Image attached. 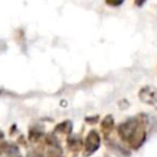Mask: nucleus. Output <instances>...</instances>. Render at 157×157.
Returning a JSON list of instances; mask_svg holds the SVG:
<instances>
[{
	"label": "nucleus",
	"mask_w": 157,
	"mask_h": 157,
	"mask_svg": "<svg viewBox=\"0 0 157 157\" xmlns=\"http://www.w3.org/2000/svg\"><path fill=\"white\" fill-rule=\"evenodd\" d=\"M118 136L131 150H139L146 141V120L142 115L131 117L128 120L120 123L117 128Z\"/></svg>",
	"instance_id": "1"
},
{
	"label": "nucleus",
	"mask_w": 157,
	"mask_h": 157,
	"mask_svg": "<svg viewBox=\"0 0 157 157\" xmlns=\"http://www.w3.org/2000/svg\"><path fill=\"white\" fill-rule=\"evenodd\" d=\"M101 146V135L97 130L88 131L83 141V157L92 156Z\"/></svg>",
	"instance_id": "2"
},
{
	"label": "nucleus",
	"mask_w": 157,
	"mask_h": 157,
	"mask_svg": "<svg viewBox=\"0 0 157 157\" xmlns=\"http://www.w3.org/2000/svg\"><path fill=\"white\" fill-rule=\"evenodd\" d=\"M139 97H140L141 102H144L145 104L152 105L153 108L157 109V93L152 87H150V86L142 87L139 91Z\"/></svg>",
	"instance_id": "3"
},
{
	"label": "nucleus",
	"mask_w": 157,
	"mask_h": 157,
	"mask_svg": "<svg viewBox=\"0 0 157 157\" xmlns=\"http://www.w3.org/2000/svg\"><path fill=\"white\" fill-rule=\"evenodd\" d=\"M113 129H114V119H113V117L112 115L104 117L103 120L101 121V131H102L103 136L105 139H108L109 135L112 134Z\"/></svg>",
	"instance_id": "4"
},
{
	"label": "nucleus",
	"mask_w": 157,
	"mask_h": 157,
	"mask_svg": "<svg viewBox=\"0 0 157 157\" xmlns=\"http://www.w3.org/2000/svg\"><path fill=\"white\" fill-rule=\"evenodd\" d=\"M83 147V142L82 140L76 136V135H71L69 139H67V148L72 152H78L81 148Z\"/></svg>",
	"instance_id": "5"
},
{
	"label": "nucleus",
	"mask_w": 157,
	"mask_h": 157,
	"mask_svg": "<svg viewBox=\"0 0 157 157\" xmlns=\"http://www.w3.org/2000/svg\"><path fill=\"white\" fill-rule=\"evenodd\" d=\"M72 132V123L70 120H65L59 123L55 129H54V134H65V135H70Z\"/></svg>",
	"instance_id": "6"
},
{
	"label": "nucleus",
	"mask_w": 157,
	"mask_h": 157,
	"mask_svg": "<svg viewBox=\"0 0 157 157\" xmlns=\"http://www.w3.org/2000/svg\"><path fill=\"white\" fill-rule=\"evenodd\" d=\"M47 157H64L63 150H61L59 142L53 144V145H49V150H48Z\"/></svg>",
	"instance_id": "7"
},
{
	"label": "nucleus",
	"mask_w": 157,
	"mask_h": 157,
	"mask_svg": "<svg viewBox=\"0 0 157 157\" xmlns=\"http://www.w3.org/2000/svg\"><path fill=\"white\" fill-rule=\"evenodd\" d=\"M42 135H43V132L39 131V130H31L28 136H29V140H31L32 142H36V141H38V140L42 137Z\"/></svg>",
	"instance_id": "8"
},
{
	"label": "nucleus",
	"mask_w": 157,
	"mask_h": 157,
	"mask_svg": "<svg viewBox=\"0 0 157 157\" xmlns=\"http://www.w3.org/2000/svg\"><path fill=\"white\" fill-rule=\"evenodd\" d=\"M123 2H124V0H105V4L109 6H113V7L120 6Z\"/></svg>",
	"instance_id": "9"
},
{
	"label": "nucleus",
	"mask_w": 157,
	"mask_h": 157,
	"mask_svg": "<svg viewBox=\"0 0 157 157\" xmlns=\"http://www.w3.org/2000/svg\"><path fill=\"white\" fill-rule=\"evenodd\" d=\"M86 121H88L90 124H94L98 121V117H90V118H86Z\"/></svg>",
	"instance_id": "10"
},
{
	"label": "nucleus",
	"mask_w": 157,
	"mask_h": 157,
	"mask_svg": "<svg viewBox=\"0 0 157 157\" xmlns=\"http://www.w3.org/2000/svg\"><path fill=\"white\" fill-rule=\"evenodd\" d=\"M27 157H43V155H40L39 152H29L28 155H27Z\"/></svg>",
	"instance_id": "11"
},
{
	"label": "nucleus",
	"mask_w": 157,
	"mask_h": 157,
	"mask_svg": "<svg viewBox=\"0 0 157 157\" xmlns=\"http://www.w3.org/2000/svg\"><path fill=\"white\" fill-rule=\"evenodd\" d=\"M145 1H146V0H135V5H136V6H142V5L145 4Z\"/></svg>",
	"instance_id": "12"
}]
</instances>
